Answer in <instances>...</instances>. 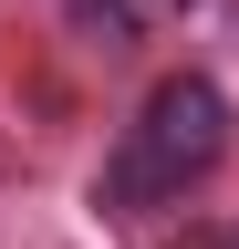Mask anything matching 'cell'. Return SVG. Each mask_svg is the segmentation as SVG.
I'll return each instance as SVG.
<instances>
[{"instance_id":"6da1fadb","label":"cell","mask_w":239,"mask_h":249,"mask_svg":"<svg viewBox=\"0 0 239 249\" xmlns=\"http://www.w3.org/2000/svg\"><path fill=\"white\" fill-rule=\"evenodd\" d=\"M219 156H229V93L208 83V73H166V83L135 104V124L114 135L104 177H94V197H104L114 218H146V208L187 197Z\"/></svg>"}]
</instances>
